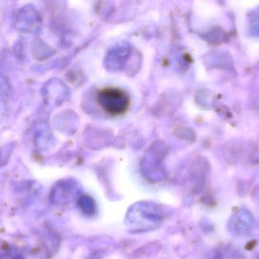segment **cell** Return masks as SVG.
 <instances>
[{
  "mask_svg": "<svg viewBox=\"0 0 259 259\" xmlns=\"http://www.w3.org/2000/svg\"><path fill=\"white\" fill-rule=\"evenodd\" d=\"M97 103L108 115L118 117L128 110L131 99L125 91L116 87H107L98 91Z\"/></svg>",
  "mask_w": 259,
  "mask_h": 259,
  "instance_id": "6da1fadb",
  "label": "cell"
}]
</instances>
